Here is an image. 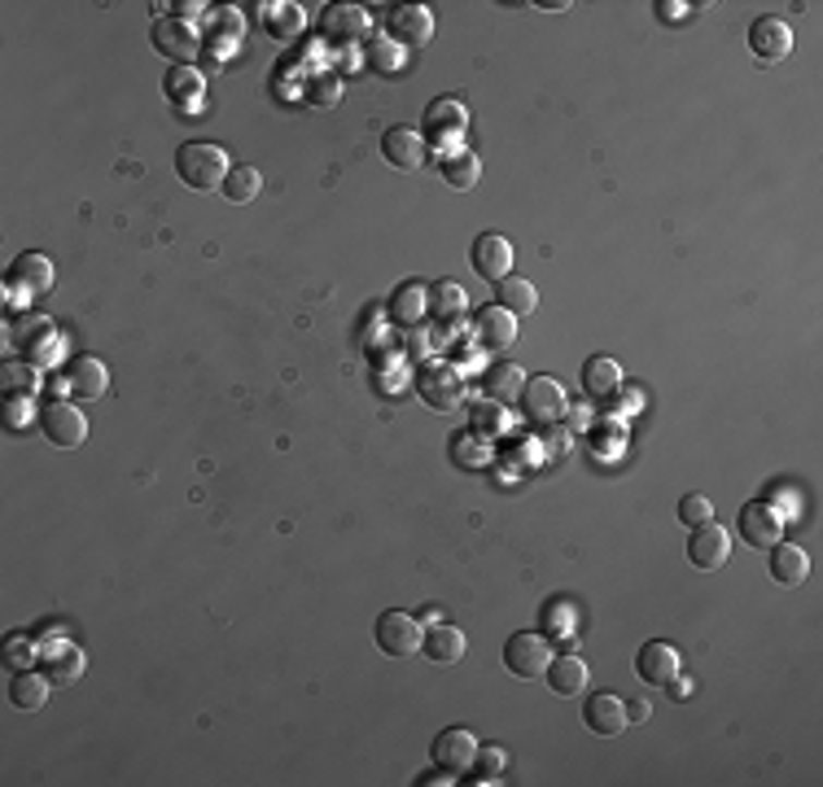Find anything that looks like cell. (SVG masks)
Listing matches in <instances>:
<instances>
[{"label": "cell", "mask_w": 823, "mask_h": 787, "mask_svg": "<svg viewBox=\"0 0 823 787\" xmlns=\"http://www.w3.org/2000/svg\"><path fill=\"white\" fill-rule=\"evenodd\" d=\"M232 162L223 154V145H210V141H189L176 149V175L184 180V189L193 193H210V189H223Z\"/></svg>", "instance_id": "1"}, {"label": "cell", "mask_w": 823, "mask_h": 787, "mask_svg": "<svg viewBox=\"0 0 823 787\" xmlns=\"http://www.w3.org/2000/svg\"><path fill=\"white\" fill-rule=\"evenodd\" d=\"M521 416L538 429H553L570 416V399H566V389L561 380L553 376H525V389H521Z\"/></svg>", "instance_id": "2"}, {"label": "cell", "mask_w": 823, "mask_h": 787, "mask_svg": "<svg viewBox=\"0 0 823 787\" xmlns=\"http://www.w3.org/2000/svg\"><path fill=\"white\" fill-rule=\"evenodd\" d=\"M373 639H377V647H382L386 656H395V661H408V656H416V652H421V643H425V630H421V621H416L412 613H399V608H390V613H382V617H377V626H373Z\"/></svg>", "instance_id": "3"}, {"label": "cell", "mask_w": 823, "mask_h": 787, "mask_svg": "<svg viewBox=\"0 0 823 787\" xmlns=\"http://www.w3.org/2000/svg\"><path fill=\"white\" fill-rule=\"evenodd\" d=\"M547 665H553V639H547V634L521 630V634H512L504 643V669L508 674H517V678H543Z\"/></svg>", "instance_id": "4"}, {"label": "cell", "mask_w": 823, "mask_h": 787, "mask_svg": "<svg viewBox=\"0 0 823 787\" xmlns=\"http://www.w3.org/2000/svg\"><path fill=\"white\" fill-rule=\"evenodd\" d=\"M14 337L27 354V363H36V367H53L62 359V332L53 328L49 315H23L14 324Z\"/></svg>", "instance_id": "5"}, {"label": "cell", "mask_w": 823, "mask_h": 787, "mask_svg": "<svg viewBox=\"0 0 823 787\" xmlns=\"http://www.w3.org/2000/svg\"><path fill=\"white\" fill-rule=\"evenodd\" d=\"M416 393L425 399V408L434 412H456L460 408V393H464V380L451 363H425L416 372Z\"/></svg>", "instance_id": "6"}, {"label": "cell", "mask_w": 823, "mask_h": 787, "mask_svg": "<svg viewBox=\"0 0 823 787\" xmlns=\"http://www.w3.org/2000/svg\"><path fill=\"white\" fill-rule=\"evenodd\" d=\"M149 40H154V49H158L162 58H171L176 66H193L197 53H202V36H197V27L184 23V19H158Z\"/></svg>", "instance_id": "7"}, {"label": "cell", "mask_w": 823, "mask_h": 787, "mask_svg": "<svg viewBox=\"0 0 823 787\" xmlns=\"http://www.w3.org/2000/svg\"><path fill=\"white\" fill-rule=\"evenodd\" d=\"M688 560H692V569H701V573H718V569H727V560H731V534H727L723 525H714V521L692 525Z\"/></svg>", "instance_id": "8"}, {"label": "cell", "mask_w": 823, "mask_h": 787, "mask_svg": "<svg viewBox=\"0 0 823 787\" xmlns=\"http://www.w3.org/2000/svg\"><path fill=\"white\" fill-rule=\"evenodd\" d=\"M40 429H45V438L53 443V447H62V451H75L84 438H88V421H84V412L75 408V403H49V408H40Z\"/></svg>", "instance_id": "9"}, {"label": "cell", "mask_w": 823, "mask_h": 787, "mask_svg": "<svg viewBox=\"0 0 823 787\" xmlns=\"http://www.w3.org/2000/svg\"><path fill=\"white\" fill-rule=\"evenodd\" d=\"M469 263H473V271H477L482 280L499 284L504 276H512L517 250H512V241H508V237H499V232H482V237L473 241V254H469Z\"/></svg>", "instance_id": "10"}, {"label": "cell", "mask_w": 823, "mask_h": 787, "mask_svg": "<svg viewBox=\"0 0 823 787\" xmlns=\"http://www.w3.org/2000/svg\"><path fill=\"white\" fill-rule=\"evenodd\" d=\"M736 534L749 543V547H775L779 543V534H784V517L775 512V504H766V499H753V504H745L740 508V521H736Z\"/></svg>", "instance_id": "11"}, {"label": "cell", "mask_w": 823, "mask_h": 787, "mask_svg": "<svg viewBox=\"0 0 823 787\" xmlns=\"http://www.w3.org/2000/svg\"><path fill=\"white\" fill-rule=\"evenodd\" d=\"M71 399H101V393L110 389V372H106V363L101 359H93V354H80V359H71L66 367H62V380H58Z\"/></svg>", "instance_id": "12"}, {"label": "cell", "mask_w": 823, "mask_h": 787, "mask_svg": "<svg viewBox=\"0 0 823 787\" xmlns=\"http://www.w3.org/2000/svg\"><path fill=\"white\" fill-rule=\"evenodd\" d=\"M53 263L45 258V254H19L14 258V267H10V276H5V284L19 293V298H45L49 289H53Z\"/></svg>", "instance_id": "13"}, {"label": "cell", "mask_w": 823, "mask_h": 787, "mask_svg": "<svg viewBox=\"0 0 823 787\" xmlns=\"http://www.w3.org/2000/svg\"><path fill=\"white\" fill-rule=\"evenodd\" d=\"M583 726H588L592 735H601V739L622 735V730L631 726V722H627V700L614 695V691H596V695H588V704H583Z\"/></svg>", "instance_id": "14"}, {"label": "cell", "mask_w": 823, "mask_h": 787, "mask_svg": "<svg viewBox=\"0 0 823 787\" xmlns=\"http://www.w3.org/2000/svg\"><path fill=\"white\" fill-rule=\"evenodd\" d=\"M382 154H386V162L395 171H421L425 167V136L416 128H408V123H395L382 136Z\"/></svg>", "instance_id": "15"}, {"label": "cell", "mask_w": 823, "mask_h": 787, "mask_svg": "<svg viewBox=\"0 0 823 787\" xmlns=\"http://www.w3.org/2000/svg\"><path fill=\"white\" fill-rule=\"evenodd\" d=\"M473 337H477L482 350L504 354V350L517 346V315H508L499 302H495V306H482L477 319H473Z\"/></svg>", "instance_id": "16"}, {"label": "cell", "mask_w": 823, "mask_h": 787, "mask_svg": "<svg viewBox=\"0 0 823 787\" xmlns=\"http://www.w3.org/2000/svg\"><path fill=\"white\" fill-rule=\"evenodd\" d=\"M434 765H443V770H451V774H469L473 770V756H477V735L473 730H464V726H451V730H443L438 739H434Z\"/></svg>", "instance_id": "17"}, {"label": "cell", "mask_w": 823, "mask_h": 787, "mask_svg": "<svg viewBox=\"0 0 823 787\" xmlns=\"http://www.w3.org/2000/svg\"><path fill=\"white\" fill-rule=\"evenodd\" d=\"M368 27L373 23L360 5H329L320 19V36L334 45H360V40H368Z\"/></svg>", "instance_id": "18"}, {"label": "cell", "mask_w": 823, "mask_h": 787, "mask_svg": "<svg viewBox=\"0 0 823 787\" xmlns=\"http://www.w3.org/2000/svg\"><path fill=\"white\" fill-rule=\"evenodd\" d=\"M386 27H390V40H395V45L421 49V45L434 40V14H429L425 5H395Z\"/></svg>", "instance_id": "19"}, {"label": "cell", "mask_w": 823, "mask_h": 787, "mask_svg": "<svg viewBox=\"0 0 823 787\" xmlns=\"http://www.w3.org/2000/svg\"><path fill=\"white\" fill-rule=\"evenodd\" d=\"M788 49H792V32H788V23L784 19H758L753 27H749V53L758 58V62H779V58H788Z\"/></svg>", "instance_id": "20"}, {"label": "cell", "mask_w": 823, "mask_h": 787, "mask_svg": "<svg viewBox=\"0 0 823 787\" xmlns=\"http://www.w3.org/2000/svg\"><path fill=\"white\" fill-rule=\"evenodd\" d=\"M636 674H640L644 682H653V687H666V682L679 674V652H675L670 643H662V639H649V643L640 647V656H636Z\"/></svg>", "instance_id": "21"}, {"label": "cell", "mask_w": 823, "mask_h": 787, "mask_svg": "<svg viewBox=\"0 0 823 787\" xmlns=\"http://www.w3.org/2000/svg\"><path fill=\"white\" fill-rule=\"evenodd\" d=\"M84 652L75 643H58V647H40V669L53 678V687H71L84 678Z\"/></svg>", "instance_id": "22"}, {"label": "cell", "mask_w": 823, "mask_h": 787, "mask_svg": "<svg viewBox=\"0 0 823 787\" xmlns=\"http://www.w3.org/2000/svg\"><path fill=\"white\" fill-rule=\"evenodd\" d=\"M49 691H53V678L40 669H14V678H10V700H14V709H23V713H40L45 704H49Z\"/></svg>", "instance_id": "23"}, {"label": "cell", "mask_w": 823, "mask_h": 787, "mask_svg": "<svg viewBox=\"0 0 823 787\" xmlns=\"http://www.w3.org/2000/svg\"><path fill=\"white\" fill-rule=\"evenodd\" d=\"M482 389L491 393V403H499V408H508V403H521L525 372H521L517 363L499 359V363H491V367H486V376H482Z\"/></svg>", "instance_id": "24"}, {"label": "cell", "mask_w": 823, "mask_h": 787, "mask_svg": "<svg viewBox=\"0 0 823 787\" xmlns=\"http://www.w3.org/2000/svg\"><path fill=\"white\" fill-rule=\"evenodd\" d=\"M464 630L460 626H451V621H434L429 630H425V643H421V652L434 661V665H456L460 656H464Z\"/></svg>", "instance_id": "25"}, {"label": "cell", "mask_w": 823, "mask_h": 787, "mask_svg": "<svg viewBox=\"0 0 823 787\" xmlns=\"http://www.w3.org/2000/svg\"><path fill=\"white\" fill-rule=\"evenodd\" d=\"M547 687H553L557 695H583L588 691V678H592V669H588V661H579V656H553V665H547Z\"/></svg>", "instance_id": "26"}, {"label": "cell", "mask_w": 823, "mask_h": 787, "mask_svg": "<svg viewBox=\"0 0 823 787\" xmlns=\"http://www.w3.org/2000/svg\"><path fill=\"white\" fill-rule=\"evenodd\" d=\"M162 93H167V101H171V106H180V110L189 114V110H197V106H202V97H206V80H202V71H197V66H176V71L167 75Z\"/></svg>", "instance_id": "27"}, {"label": "cell", "mask_w": 823, "mask_h": 787, "mask_svg": "<svg viewBox=\"0 0 823 787\" xmlns=\"http://www.w3.org/2000/svg\"><path fill=\"white\" fill-rule=\"evenodd\" d=\"M425 128H429L434 141L460 136V132L469 128V110H464V101H456V97H438V101H429V110H425Z\"/></svg>", "instance_id": "28"}, {"label": "cell", "mask_w": 823, "mask_h": 787, "mask_svg": "<svg viewBox=\"0 0 823 787\" xmlns=\"http://www.w3.org/2000/svg\"><path fill=\"white\" fill-rule=\"evenodd\" d=\"M425 315H429V289L416 284V280L399 284L395 298H390V319H395L399 328H416Z\"/></svg>", "instance_id": "29"}, {"label": "cell", "mask_w": 823, "mask_h": 787, "mask_svg": "<svg viewBox=\"0 0 823 787\" xmlns=\"http://www.w3.org/2000/svg\"><path fill=\"white\" fill-rule=\"evenodd\" d=\"M771 578L779 586H801L810 578V556L797 543H775L771 547Z\"/></svg>", "instance_id": "30"}, {"label": "cell", "mask_w": 823, "mask_h": 787, "mask_svg": "<svg viewBox=\"0 0 823 787\" xmlns=\"http://www.w3.org/2000/svg\"><path fill=\"white\" fill-rule=\"evenodd\" d=\"M438 175L447 180V189L464 193V189H473V184L482 180V158H477L473 149H451V154H443Z\"/></svg>", "instance_id": "31"}, {"label": "cell", "mask_w": 823, "mask_h": 787, "mask_svg": "<svg viewBox=\"0 0 823 787\" xmlns=\"http://www.w3.org/2000/svg\"><path fill=\"white\" fill-rule=\"evenodd\" d=\"M0 393L5 399H36L40 393V367L27 359H10L0 367Z\"/></svg>", "instance_id": "32"}, {"label": "cell", "mask_w": 823, "mask_h": 787, "mask_svg": "<svg viewBox=\"0 0 823 787\" xmlns=\"http://www.w3.org/2000/svg\"><path fill=\"white\" fill-rule=\"evenodd\" d=\"M583 389L592 393V399H614V393L622 389V367H618V359H609V354L588 359V367H583Z\"/></svg>", "instance_id": "33"}, {"label": "cell", "mask_w": 823, "mask_h": 787, "mask_svg": "<svg viewBox=\"0 0 823 787\" xmlns=\"http://www.w3.org/2000/svg\"><path fill=\"white\" fill-rule=\"evenodd\" d=\"M495 293H499V306H504L508 315H517V319L538 306V289H534L530 280H521V276H504V280L495 284Z\"/></svg>", "instance_id": "34"}, {"label": "cell", "mask_w": 823, "mask_h": 787, "mask_svg": "<svg viewBox=\"0 0 823 787\" xmlns=\"http://www.w3.org/2000/svg\"><path fill=\"white\" fill-rule=\"evenodd\" d=\"M464 306H469V298H464V289H460L456 280H438V284L429 289V315H434L438 324H456V319L464 315Z\"/></svg>", "instance_id": "35"}, {"label": "cell", "mask_w": 823, "mask_h": 787, "mask_svg": "<svg viewBox=\"0 0 823 787\" xmlns=\"http://www.w3.org/2000/svg\"><path fill=\"white\" fill-rule=\"evenodd\" d=\"M303 10L299 5H263V27L277 36V40H294L303 32Z\"/></svg>", "instance_id": "36"}, {"label": "cell", "mask_w": 823, "mask_h": 787, "mask_svg": "<svg viewBox=\"0 0 823 787\" xmlns=\"http://www.w3.org/2000/svg\"><path fill=\"white\" fill-rule=\"evenodd\" d=\"M258 189H263L258 167H232V171H228V180H223V197H228L232 206L254 202V197H258Z\"/></svg>", "instance_id": "37"}, {"label": "cell", "mask_w": 823, "mask_h": 787, "mask_svg": "<svg viewBox=\"0 0 823 787\" xmlns=\"http://www.w3.org/2000/svg\"><path fill=\"white\" fill-rule=\"evenodd\" d=\"M342 93H347L342 75H316V80L307 84V106H316V110H334V106H342Z\"/></svg>", "instance_id": "38"}, {"label": "cell", "mask_w": 823, "mask_h": 787, "mask_svg": "<svg viewBox=\"0 0 823 787\" xmlns=\"http://www.w3.org/2000/svg\"><path fill=\"white\" fill-rule=\"evenodd\" d=\"M36 647H40L36 634L14 630V634L5 639V665H10V669H32V665H36Z\"/></svg>", "instance_id": "39"}, {"label": "cell", "mask_w": 823, "mask_h": 787, "mask_svg": "<svg viewBox=\"0 0 823 787\" xmlns=\"http://www.w3.org/2000/svg\"><path fill=\"white\" fill-rule=\"evenodd\" d=\"M543 630L553 634L557 643L574 647V608H566V604H547V608H543Z\"/></svg>", "instance_id": "40"}, {"label": "cell", "mask_w": 823, "mask_h": 787, "mask_svg": "<svg viewBox=\"0 0 823 787\" xmlns=\"http://www.w3.org/2000/svg\"><path fill=\"white\" fill-rule=\"evenodd\" d=\"M504 765H508V752H504V748H495V743H477V756H473V774H477V783H499Z\"/></svg>", "instance_id": "41"}, {"label": "cell", "mask_w": 823, "mask_h": 787, "mask_svg": "<svg viewBox=\"0 0 823 787\" xmlns=\"http://www.w3.org/2000/svg\"><path fill=\"white\" fill-rule=\"evenodd\" d=\"M210 23H215V36L223 40V49H228V45H241L245 19H241L237 10H228V5H215V10H210Z\"/></svg>", "instance_id": "42"}, {"label": "cell", "mask_w": 823, "mask_h": 787, "mask_svg": "<svg viewBox=\"0 0 823 787\" xmlns=\"http://www.w3.org/2000/svg\"><path fill=\"white\" fill-rule=\"evenodd\" d=\"M451 456H456L464 469H482V464L491 460V451L482 447V434H460V438L451 443Z\"/></svg>", "instance_id": "43"}, {"label": "cell", "mask_w": 823, "mask_h": 787, "mask_svg": "<svg viewBox=\"0 0 823 787\" xmlns=\"http://www.w3.org/2000/svg\"><path fill=\"white\" fill-rule=\"evenodd\" d=\"M679 521H683L688 530H692V525H705V521H714V504H710L705 495L692 491V495L679 499Z\"/></svg>", "instance_id": "44"}, {"label": "cell", "mask_w": 823, "mask_h": 787, "mask_svg": "<svg viewBox=\"0 0 823 787\" xmlns=\"http://www.w3.org/2000/svg\"><path fill=\"white\" fill-rule=\"evenodd\" d=\"M368 62L382 66V71H399V49H395V40H390V36H377V40L368 45Z\"/></svg>", "instance_id": "45"}, {"label": "cell", "mask_w": 823, "mask_h": 787, "mask_svg": "<svg viewBox=\"0 0 823 787\" xmlns=\"http://www.w3.org/2000/svg\"><path fill=\"white\" fill-rule=\"evenodd\" d=\"M32 399H5V425H10V434H23L27 425H32Z\"/></svg>", "instance_id": "46"}, {"label": "cell", "mask_w": 823, "mask_h": 787, "mask_svg": "<svg viewBox=\"0 0 823 787\" xmlns=\"http://www.w3.org/2000/svg\"><path fill=\"white\" fill-rule=\"evenodd\" d=\"M473 425H477V434H499V429H504V412H499V403H482V408H473Z\"/></svg>", "instance_id": "47"}, {"label": "cell", "mask_w": 823, "mask_h": 787, "mask_svg": "<svg viewBox=\"0 0 823 787\" xmlns=\"http://www.w3.org/2000/svg\"><path fill=\"white\" fill-rule=\"evenodd\" d=\"M653 704L649 700H627V722H649Z\"/></svg>", "instance_id": "48"}, {"label": "cell", "mask_w": 823, "mask_h": 787, "mask_svg": "<svg viewBox=\"0 0 823 787\" xmlns=\"http://www.w3.org/2000/svg\"><path fill=\"white\" fill-rule=\"evenodd\" d=\"M421 783H425V787H438V783H456V774L438 765V770H429V774H421Z\"/></svg>", "instance_id": "49"}, {"label": "cell", "mask_w": 823, "mask_h": 787, "mask_svg": "<svg viewBox=\"0 0 823 787\" xmlns=\"http://www.w3.org/2000/svg\"><path fill=\"white\" fill-rule=\"evenodd\" d=\"M666 687H670V695H675V700H688V695H692V682H688V678H679V674H675Z\"/></svg>", "instance_id": "50"}, {"label": "cell", "mask_w": 823, "mask_h": 787, "mask_svg": "<svg viewBox=\"0 0 823 787\" xmlns=\"http://www.w3.org/2000/svg\"><path fill=\"white\" fill-rule=\"evenodd\" d=\"M538 10H553V14H566L570 0H538Z\"/></svg>", "instance_id": "51"}, {"label": "cell", "mask_w": 823, "mask_h": 787, "mask_svg": "<svg viewBox=\"0 0 823 787\" xmlns=\"http://www.w3.org/2000/svg\"><path fill=\"white\" fill-rule=\"evenodd\" d=\"M425 346H429V341H425V337H421V332H412V341H408V350H416V359H421V354H425Z\"/></svg>", "instance_id": "52"}]
</instances>
